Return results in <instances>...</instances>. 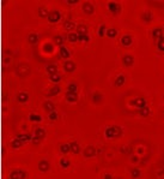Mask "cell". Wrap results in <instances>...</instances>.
Returning a JSON list of instances; mask_svg holds the SVG:
<instances>
[{
    "label": "cell",
    "mask_w": 164,
    "mask_h": 179,
    "mask_svg": "<svg viewBox=\"0 0 164 179\" xmlns=\"http://www.w3.org/2000/svg\"><path fill=\"white\" fill-rule=\"evenodd\" d=\"M122 135V129L120 126L115 125V126H109L105 130V136L108 138H114V137H119Z\"/></svg>",
    "instance_id": "obj_1"
},
{
    "label": "cell",
    "mask_w": 164,
    "mask_h": 179,
    "mask_svg": "<svg viewBox=\"0 0 164 179\" xmlns=\"http://www.w3.org/2000/svg\"><path fill=\"white\" fill-rule=\"evenodd\" d=\"M131 105L134 106V107H137L138 109H140V108H143V107H146V106H147V101H146L145 97L139 96V97H136L134 100L131 101Z\"/></svg>",
    "instance_id": "obj_2"
},
{
    "label": "cell",
    "mask_w": 164,
    "mask_h": 179,
    "mask_svg": "<svg viewBox=\"0 0 164 179\" xmlns=\"http://www.w3.org/2000/svg\"><path fill=\"white\" fill-rule=\"evenodd\" d=\"M61 19V13L58 10H52L48 15V22L49 23H58Z\"/></svg>",
    "instance_id": "obj_3"
},
{
    "label": "cell",
    "mask_w": 164,
    "mask_h": 179,
    "mask_svg": "<svg viewBox=\"0 0 164 179\" xmlns=\"http://www.w3.org/2000/svg\"><path fill=\"white\" fill-rule=\"evenodd\" d=\"M108 10L110 11V13L118 15L120 11H121V6H120L119 3H116V1H110V3H108Z\"/></svg>",
    "instance_id": "obj_4"
},
{
    "label": "cell",
    "mask_w": 164,
    "mask_h": 179,
    "mask_svg": "<svg viewBox=\"0 0 164 179\" xmlns=\"http://www.w3.org/2000/svg\"><path fill=\"white\" fill-rule=\"evenodd\" d=\"M63 69H65V71L71 73V72H74L75 69H77V65H75V63L72 61V60H66L65 63H63Z\"/></svg>",
    "instance_id": "obj_5"
},
{
    "label": "cell",
    "mask_w": 164,
    "mask_h": 179,
    "mask_svg": "<svg viewBox=\"0 0 164 179\" xmlns=\"http://www.w3.org/2000/svg\"><path fill=\"white\" fill-rule=\"evenodd\" d=\"M122 64H124L126 67H130L134 64V57L131 54H126L122 57Z\"/></svg>",
    "instance_id": "obj_6"
},
{
    "label": "cell",
    "mask_w": 164,
    "mask_h": 179,
    "mask_svg": "<svg viewBox=\"0 0 164 179\" xmlns=\"http://www.w3.org/2000/svg\"><path fill=\"white\" fill-rule=\"evenodd\" d=\"M163 31H164L163 28H159V27L155 28L153 30H152V37H153L156 41H158V40H159V39L163 36Z\"/></svg>",
    "instance_id": "obj_7"
},
{
    "label": "cell",
    "mask_w": 164,
    "mask_h": 179,
    "mask_svg": "<svg viewBox=\"0 0 164 179\" xmlns=\"http://www.w3.org/2000/svg\"><path fill=\"white\" fill-rule=\"evenodd\" d=\"M59 55L61 58H63V59H67L71 57V52H69V49L67 47H65V46H62V47L59 48Z\"/></svg>",
    "instance_id": "obj_8"
},
{
    "label": "cell",
    "mask_w": 164,
    "mask_h": 179,
    "mask_svg": "<svg viewBox=\"0 0 164 179\" xmlns=\"http://www.w3.org/2000/svg\"><path fill=\"white\" fill-rule=\"evenodd\" d=\"M25 178V172L22 170H16L11 173V179H24Z\"/></svg>",
    "instance_id": "obj_9"
},
{
    "label": "cell",
    "mask_w": 164,
    "mask_h": 179,
    "mask_svg": "<svg viewBox=\"0 0 164 179\" xmlns=\"http://www.w3.org/2000/svg\"><path fill=\"white\" fill-rule=\"evenodd\" d=\"M32 135L30 134H19L17 135L16 138H18V140L22 142V143H25V142H29V141H32Z\"/></svg>",
    "instance_id": "obj_10"
},
{
    "label": "cell",
    "mask_w": 164,
    "mask_h": 179,
    "mask_svg": "<svg viewBox=\"0 0 164 179\" xmlns=\"http://www.w3.org/2000/svg\"><path fill=\"white\" fill-rule=\"evenodd\" d=\"M63 28H65L66 30H68L69 33H72V30H74L77 27H75L74 22L72 19H66L65 22H63Z\"/></svg>",
    "instance_id": "obj_11"
},
{
    "label": "cell",
    "mask_w": 164,
    "mask_h": 179,
    "mask_svg": "<svg viewBox=\"0 0 164 179\" xmlns=\"http://www.w3.org/2000/svg\"><path fill=\"white\" fill-rule=\"evenodd\" d=\"M121 43L125 46V47H128V46H131L132 43H133V39H132V36L131 35H124L121 37Z\"/></svg>",
    "instance_id": "obj_12"
},
{
    "label": "cell",
    "mask_w": 164,
    "mask_h": 179,
    "mask_svg": "<svg viewBox=\"0 0 164 179\" xmlns=\"http://www.w3.org/2000/svg\"><path fill=\"white\" fill-rule=\"evenodd\" d=\"M83 10H84V12H85V13L91 15V13H93V10H95V7H93V5H92L91 3L86 1V3L83 4Z\"/></svg>",
    "instance_id": "obj_13"
},
{
    "label": "cell",
    "mask_w": 164,
    "mask_h": 179,
    "mask_svg": "<svg viewBox=\"0 0 164 179\" xmlns=\"http://www.w3.org/2000/svg\"><path fill=\"white\" fill-rule=\"evenodd\" d=\"M66 100L68 102H77L78 101V93H67L66 91Z\"/></svg>",
    "instance_id": "obj_14"
},
{
    "label": "cell",
    "mask_w": 164,
    "mask_h": 179,
    "mask_svg": "<svg viewBox=\"0 0 164 179\" xmlns=\"http://www.w3.org/2000/svg\"><path fill=\"white\" fill-rule=\"evenodd\" d=\"M43 106H44V111L48 112V114L52 113V112H55V106H54V103H53V102L46 101V102L43 103Z\"/></svg>",
    "instance_id": "obj_15"
},
{
    "label": "cell",
    "mask_w": 164,
    "mask_h": 179,
    "mask_svg": "<svg viewBox=\"0 0 164 179\" xmlns=\"http://www.w3.org/2000/svg\"><path fill=\"white\" fill-rule=\"evenodd\" d=\"M49 167H50V165H49V162L47 160H41L40 162H38V168L42 171V172H46V171H48L49 170Z\"/></svg>",
    "instance_id": "obj_16"
},
{
    "label": "cell",
    "mask_w": 164,
    "mask_h": 179,
    "mask_svg": "<svg viewBox=\"0 0 164 179\" xmlns=\"http://www.w3.org/2000/svg\"><path fill=\"white\" fill-rule=\"evenodd\" d=\"M29 100V94L25 93V91H22V93H19L18 95H17V101H19L22 103H24Z\"/></svg>",
    "instance_id": "obj_17"
},
{
    "label": "cell",
    "mask_w": 164,
    "mask_h": 179,
    "mask_svg": "<svg viewBox=\"0 0 164 179\" xmlns=\"http://www.w3.org/2000/svg\"><path fill=\"white\" fill-rule=\"evenodd\" d=\"M53 40H54V43L56 46H59V48L62 47L63 43H65V39H63V36H61V35H55L53 37Z\"/></svg>",
    "instance_id": "obj_18"
},
{
    "label": "cell",
    "mask_w": 164,
    "mask_h": 179,
    "mask_svg": "<svg viewBox=\"0 0 164 179\" xmlns=\"http://www.w3.org/2000/svg\"><path fill=\"white\" fill-rule=\"evenodd\" d=\"M47 72H48L49 76H53V75H56L58 73V66L55 64H49L48 66H47Z\"/></svg>",
    "instance_id": "obj_19"
},
{
    "label": "cell",
    "mask_w": 164,
    "mask_h": 179,
    "mask_svg": "<svg viewBox=\"0 0 164 179\" xmlns=\"http://www.w3.org/2000/svg\"><path fill=\"white\" fill-rule=\"evenodd\" d=\"M91 99H92V102H93V103H101L102 100H103V96H102L101 93L96 91V93H93V94H92Z\"/></svg>",
    "instance_id": "obj_20"
},
{
    "label": "cell",
    "mask_w": 164,
    "mask_h": 179,
    "mask_svg": "<svg viewBox=\"0 0 164 179\" xmlns=\"http://www.w3.org/2000/svg\"><path fill=\"white\" fill-rule=\"evenodd\" d=\"M67 41H69V42H77V41H79V36H78V34L77 33H68L67 34Z\"/></svg>",
    "instance_id": "obj_21"
},
{
    "label": "cell",
    "mask_w": 164,
    "mask_h": 179,
    "mask_svg": "<svg viewBox=\"0 0 164 179\" xmlns=\"http://www.w3.org/2000/svg\"><path fill=\"white\" fill-rule=\"evenodd\" d=\"M75 29H77V34H78V35L87 34V31H89V29H87V27H86L85 24H78Z\"/></svg>",
    "instance_id": "obj_22"
},
{
    "label": "cell",
    "mask_w": 164,
    "mask_h": 179,
    "mask_svg": "<svg viewBox=\"0 0 164 179\" xmlns=\"http://www.w3.org/2000/svg\"><path fill=\"white\" fill-rule=\"evenodd\" d=\"M125 82H126V77L124 76V75H120V76H118L115 78L114 84H115V87H121V85L125 84Z\"/></svg>",
    "instance_id": "obj_23"
},
{
    "label": "cell",
    "mask_w": 164,
    "mask_h": 179,
    "mask_svg": "<svg viewBox=\"0 0 164 179\" xmlns=\"http://www.w3.org/2000/svg\"><path fill=\"white\" fill-rule=\"evenodd\" d=\"M38 40H40L38 35H37V34H35V33L30 34V35L28 36V41H29V43H31V45H36L38 42Z\"/></svg>",
    "instance_id": "obj_24"
},
{
    "label": "cell",
    "mask_w": 164,
    "mask_h": 179,
    "mask_svg": "<svg viewBox=\"0 0 164 179\" xmlns=\"http://www.w3.org/2000/svg\"><path fill=\"white\" fill-rule=\"evenodd\" d=\"M61 91V88L59 85H54V87H52V89H50V91L48 94H47V96H54V95H56V94H59Z\"/></svg>",
    "instance_id": "obj_25"
},
{
    "label": "cell",
    "mask_w": 164,
    "mask_h": 179,
    "mask_svg": "<svg viewBox=\"0 0 164 179\" xmlns=\"http://www.w3.org/2000/svg\"><path fill=\"white\" fill-rule=\"evenodd\" d=\"M67 93H78V87L77 83L71 82L67 85Z\"/></svg>",
    "instance_id": "obj_26"
},
{
    "label": "cell",
    "mask_w": 164,
    "mask_h": 179,
    "mask_svg": "<svg viewBox=\"0 0 164 179\" xmlns=\"http://www.w3.org/2000/svg\"><path fill=\"white\" fill-rule=\"evenodd\" d=\"M50 11H48L46 7H40L38 9V16L41 18H48V15H49Z\"/></svg>",
    "instance_id": "obj_27"
},
{
    "label": "cell",
    "mask_w": 164,
    "mask_h": 179,
    "mask_svg": "<svg viewBox=\"0 0 164 179\" xmlns=\"http://www.w3.org/2000/svg\"><path fill=\"white\" fill-rule=\"evenodd\" d=\"M60 150H61L62 154H67V153H69V152H72V150H71V144H69V143H63V144H61V146H60Z\"/></svg>",
    "instance_id": "obj_28"
},
{
    "label": "cell",
    "mask_w": 164,
    "mask_h": 179,
    "mask_svg": "<svg viewBox=\"0 0 164 179\" xmlns=\"http://www.w3.org/2000/svg\"><path fill=\"white\" fill-rule=\"evenodd\" d=\"M29 120L32 123H40L41 120H42V118H41V115L36 114V113H31L30 115H29Z\"/></svg>",
    "instance_id": "obj_29"
},
{
    "label": "cell",
    "mask_w": 164,
    "mask_h": 179,
    "mask_svg": "<svg viewBox=\"0 0 164 179\" xmlns=\"http://www.w3.org/2000/svg\"><path fill=\"white\" fill-rule=\"evenodd\" d=\"M49 79H50V82H53L54 84L58 85V83H60V82H61V76H60L59 73H56V75H53V76H50Z\"/></svg>",
    "instance_id": "obj_30"
},
{
    "label": "cell",
    "mask_w": 164,
    "mask_h": 179,
    "mask_svg": "<svg viewBox=\"0 0 164 179\" xmlns=\"http://www.w3.org/2000/svg\"><path fill=\"white\" fill-rule=\"evenodd\" d=\"M116 35H118V30H116L115 28H109V29H107V36H108V37L113 39V37H115Z\"/></svg>",
    "instance_id": "obj_31"
},
{
    "label": "cell",
    "mask_w": 164,
    "mask_h": 179,
    "mask_svg": "<svg viewBox=\"0 0 164 179\" xmlns=\"http://www.w3.org/2000/svg\"><path fill=\"white\" fill-rule=\"evenodd\" d=\"M35 136H37V137H40L41 140L46 136V131L42 129V128H36L35 129Z\"/></svg>",
    "instance_id": "obj_32"
},
{
    "label": "cell",
    "mask_w": 164,
    "mask_h": 179,
    "mask_svg": "<svg viewBox=\"0 0 164 179\" xmlns=\"http://www.w3.org/2000/svg\"><path fill=\"white\" fill-rule=\"evenodd\" d=\"M150 112H151V109H150L149 106L143 107V108H140V109H139V114H140V115H143V117H147V115L150 114Z\"/></svg>",
    "instance_id": "obj_33"
},
{
    "label": "cell",
    "mask_w": 164,
    "mask_h": 179,
    "mask_svg": "<svg viewBox=\"0 0 164 179\" xmlns=\"http://www.w3.org/2000/svg\"><path fill=\"white\" fill-rule=\"evenodd\" d=\"M84 154H85V156H92V155L96 154V149L93 147H87L84 150Z\"/></svg>",
    "instance_id": "obj_34"
},
{
    "label": "cell",
    "mask_w": 164,
    "mask_h": 179,
    "mask_svg": "<svg viewBox=\"0 0 164 179\" xmlns=\"http://www.w3.org/2000/svg\"><path fill=\"white\" fill-rule=\"evenodd\" d=\"M142 18H143V21H145V22H151V21H152V13L149 12V11H146V12H144V13L142 15Z\"/></svg>",
    "instance_id": "obj_35"
},
{
    "label": "cell",
    "mask_w": 164,
    "mask_h": 179,
    "mask_svg": "<svg viewBox=\"0 0 164 179\" xmlns=\"http://www.w3.org/2000/svg\"><path fill=\"white\" fill-rule=\"evenodd\" d=\"M71 144V150L73 153H79L80 152V147H79V144L77 142H72V143H69Z\"/></svg>",
    "instance_id": "obj_36"
},
{
    "label": "cell",
    "mask_w": 164,
    "mask_h": 179,
    "mask_svg": "<svg viewBox=\"0 0 164 179\" xmlns=\"http://www.w3.org/2000/svg\"><path fill=\"white\" fill-rule=\"evenodd\" d=\"M98 35L101 36V37H103V36L107 35V28H105L104 24H102L101 27H99V29H98Z\"/></svg>",
    "instance_id": "obj_37"
},
{
    "label": "cell",
    "mask_w": 164,
    "mask_h": 179,
    "mask_svg": "<svg viewBox=\"0 0 164 179\" xmlns=\"http://www.w3.org/2000/svg\"><path fill=\"white\" fill-rule=\"evenodd\" d=\"M157 47H158V49H159V51L164 52V35L157 41Z\"/></svg>",
    "instance_id": "obj_38"
},
{
    "label": "cell",
    "mask_w": 164,
    "mask_h": 179,
    "mask_svg": "<svg viewBox=\"0 0 164 179\" xmlns=\"http://www.w3.org/2000/svg\"><path fill=\"white\" fill-rule=\"evenodd\" d=\"M78 36H79V42H89L90 41L89 34H83V35H78Z\"/></svg>",
    "instance_id": "obj_39"
},
{
    "label": "cell",
    "mask_w": 164,
    "mask_h": 179,
    "mask_svg": "<svg viewBox=\"0 0 164 179\" xmlns=\"http://www.w3.org/2000/svg\"><path fill=\"white\" fill-rule=\"evenodd\" d=\"M11 146H12V148H19V147H22L23 146V143L18 140V138H15V140L12 141V143H11Z\"/></svg>",
    "instance_id": "obj_40"
},
{
    "label": "cell",
    "mask_w": 164,
    "mask_h": 179,
    "mask_svg": "<svg viewBox=\"0 0 164 179\" xmlns=\"http://www.w3.org/2000/svg\"><path fill=\"white\" fill-rule=\"evenodd\" d=\"M53 49H54V48H53V45L52 43H46L43 46V51L44 52H49V53H50V52H53Z\"/></svg>",
    "instance_id": "obj_41"
},
{
    "label": "cell",
    "mask_w": 164,
    "mask_h": 179,
    "mask_svg": "<svg viewBox=\"0 0 164 179\" xmlns=\"http://www.w3.org/2000/svg\"><path fill=\"white\" fill-rule=\"evenodd\" d=\"M48 118L52 120V122H54V120H58V113L56 112H52L48 114Z\"/></svg>",
    "instance_id": "obj_42"
},
{
    "label": "cell",
    "mask_w": 164,
    "mask_h": 179,
    "mask_svg": "<svg viewBox=\"0 0 164 179\" xmlns=\"http://www.w3.org/2000/svg\"><path fill=\"white\" fill-rule=\"evenodd\" d=\"M60 165H61V167H63V168H66V167L69 166V161L66 160V159H61L60 160Z\"/></svg>",
    "instance_id": "obj_43"
},
{
    "label": "cell",
    "mask_w": 164,
    "mask_h": 179,
    "mask_svg": "<svg viewBox=\"0 0 164 179\" xmlns=\"http://www.w3.org/2000/svg\"><path fill=\"white\" fill-rule=\"evenodd\" d=\"M132 177L133 178H138V177H140V171L139 170H132Z\"/></svg>",
    "instance_id": "obj_44"
},
{
    "label": "cell",
    "mask_w": 164,
    "mask_h": 179,
    "mask_svg": "<svg viewBox=\"0 0 164 179\" xmlns=\"http://www.w3.org/2000/svg\"><path fill=\"white\" fill-rule=\"evenodd\" d=\"M34 144H38L40 142H41V138L40 137H37V136H35L34 135V137H32V141H31Z\"/></svg>",
    "instance_id": "obj_45"
},
{
    "label": "cell",
    "mask_w": 164,
    "mask_h": 179,
    "mask_svg": "<svg viewBox=\"0 0 164 179\" xmlns=\"http://www.w3.org/2000/svg\"><path fill=\"white\" fill-rule=\"evenodd\" d=\"M68 4H71V5H74V4H77L78 3V0H69V1H67Z\"/></svg>",
    "instance_id": "obj_46"
},
{
    "label": "cell",
    "mask_w": 164,
    "mask_h": 179,
    "mask_svg": "<svg viewBox=\"0 0 164 179\" xmlns=\"http://www.w3.org/2000/svg\"><path fill=\"white\" fill-rule=\"evenodd\" d=\"M104 179H113V177L110 176V174H105L104 176Z\"/></svg>",
    "instance_id": "obj_47"
},
{
    "label": "cell",
    "mask_w": 164,
    "mask_h": 179,
    "mask_svg": "<svg viewBox=\"0 0 164 179\" xmlns=\"http://www.w3.org/2000/svg\"><path fill=\"white\" fill-rule=\"evenodd\" d=\"M163 115H164V111H163Z\"/></svg>",
    "instance_id": "obj_48"
},
{
    "label": "cell",
    "mask_w": 164,
    "mask_h": 179,
    "mask_svg": "<svg viewBox=\"0 0 164 179\" xmlns=\"http://www.w3.org/2000/svg\"><path fill=\"white\" fill-rule=\"evenodd\" d=\"M163 29H164V27H163Z\"/></svg>",
    "instance_id": "obj_49"
},
{
    "label": "cell",
    "mask_w": 164,
    "mask_h": 179,
    "mask_svg": "<svg viewBox=\"0 0 164 179\" xmlns=\"http://www.w3.org/2000/svg\"><path fill=\"white\" fill-rule=\"evenodd\" d=\"M119 179H120V178H119Z\"/></svg>",
    "instance_id": "obj_50"
}]
</instances>
